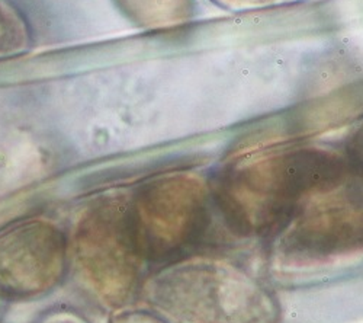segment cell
<instances>
[{
  "label": "cell",
  "mask_w": 363,
  "mask_h": 323,
  "mask_svg": "<svg viewBox=\"0 0 363 323\" xmlns=\"http://www.w3.org/2000/svg\"><path fill=\"white\" fill-rule=\"evenodd\" d=\"M346 173L343 156L325 148H279L228 163L213 199L238 236H275L311 201L339 190Z\"/></svg>",
  "instance_id": "obj_1"
},
{
  "label": "cell",
  "mask_w": 363,
  "mask_h": 323,
  "mask_svg": "<svg viewBox=\"0 0 363 323\" xmlns=\"http://www.w3.org/2000/svg\"><path fill=\"white\" fill-rule=\"evenodd\" d=\"M144 295L156 312L176 323H279L277 296L233 263L185 258L151 277Z\"/></svg>",
  "instance_id": "obj_2"
},
{
  "label": "cell",
  "mask_w": 363,
  "mask_h": 323,
  "mask_svg": "<svg viewBox=\"0 0 363 323\" xmlns=\"http://www.w3.org/2000/svg\"><path fill=\"white\" fill-rule=\"evenodd\" d=\"M69 242V265L87 295L111 310L135 297L144 258L133 227L130 197L98 198L77 217Z\"/></svg>",
  "instance_id": "obj_3"
},
{
  "label": "cell",
  "mask_w": 363,
  "mask_h": 323,
  "mask_svg": "<svg viewBox=\"0 0 363 323\" xmlns=\"http://www.w3.org/2000/svg\"><path fill=\"white\" fill-rule=\"evenodd\" d=\"M211 198L205 180L191 172L160 175L138 187L130 210L144 261L167 265L188 258L209 227Z\"/></svg>",
  "instance_id": "obj_4"
},
{
  "label": "cell",
  "mask_w": 363,
  "mask_h": 323,
  "mask_svg": "<svg viewBox=\"0 0 363 323\" xmlns=\"http://www.w3.org/2000/svg\"><path fill=\"white\" fill-rule=\"evenodd\" d=\"M336 191L311 201L275 234L272 263L279 273L313 274L363 258V198Z\"/></svg>",
  "instance_id": "obj_5"
},
{
  "label": "cell",
  "mask_w": 363,
  "mask_h": 323,
  "mask_svg": "<svg viewBox=\"0 0 363 323\" xmlns=\"http://www.w3.org/2000/svg\"><path fill=\"white\" fill-rule=\"evenodd\" d=\"M67 267V236L55 224L26 220L0 233V291L5 295H44L62 281Z\"/></svg>",
  "instance_id": "obj_6"
},
{
  "label": "cell",
  "mask_w": 363,
  "mask_h": 323,
  "mask_svg": "<svg viewBox=\"0 0 363 323\" xmlns=\"http://www.w3.org/2000/svg\"><path fill=\"white\" fill-rule=\"evenodd\" d=\"M133 25L147 33H166L188 25L196 11L195 0H112Z\"/></svg>",
  "instance_id": "obj_7"
},
{
  "label": "cell",
  "mask_w": 363,
  "mask_h": 323,
  "mask_svg": "<svg viewBox=\"0 0 363 323\" xmlns=\"http://www.w3.org/2000/svg\"><path fill=\"white\" fill-rule=\"evenodd\" d=\"M28 34L21 12L9 0H0V57L21 53L28 45Z\"/></svg>",
  "instance_id": "obj_8"
},
{
  "label": "cell",
  "mask_w": 363,
  "mask_h": 323,
  "mask_svg": "<svg viewBox=\"0 0 363 323\" xmlns=\"http://www.w3.org/2000/svg\"><path fill=\"white\" fill-rule=\"evenodd\" d=\"M209 2L230 13H252L295 5L302 0H209Z\"/></svg>",
  "instance_id": "obj_9"
},
{
  "label": "cell",
  "mask_w": 363,
  "mask_h": 323,
  "mask_svg": "<svg viewBox=\"0 0 363 323\" xmlns=\"http://www.w3.org/2000/svg\"><path fill=\"white\" fill-rule=\"evenodd\" d=\"M342 156L347 172H352L363 180V120L349 134Z\"/></svg>",
  "instance_id": "obj_10"
},
{
  "label": "cell",
  "mask_w": 363,
  "mask_h": 323,
  "mask_svg": "<svg viewBox=\"0 0 363 323\" xmlns=\"http://www.w3.org/2000/svg\"><path fill=\"white\" fill-rule=\"evenodd\" d=\"M109 323H174L159 312L150 310H121L109 320Z\"/></svg>",
  "instance_id": "obj_11"
},
{
  "label": "cell",
  "mask_w": 363,
  "mask_h": 323,
  "mask_svg": "<svg viewBox=\"0 0 363 323\" xmlns=\"http://www.w3.org/2000/svg\"><path fill=\"white\" fill-rule=\"evenodd\" d=\"M38 323H89L82 316L74 312L67 310H55L45 314Z\"/></svg>",
  "instance_id": "obj_12"
}]
</instances>
